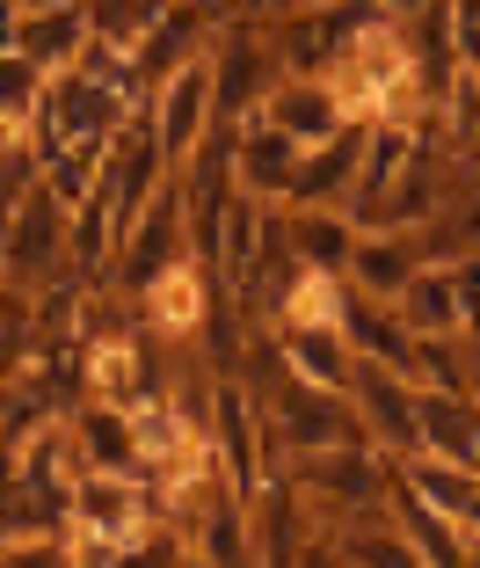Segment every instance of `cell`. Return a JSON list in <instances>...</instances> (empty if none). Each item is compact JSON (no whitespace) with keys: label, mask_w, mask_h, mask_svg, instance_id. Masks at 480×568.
Returning <instances> with one entry per match:
<instances>
[{"label":"cell","mask_w":480,"mask_h":568,"mask_svg":"<svg viewBox=\"0 0 480 568\" xmlns=\"http://www.w3.org/2000/svg\"><path fill=\"white\" fill-rule=\"evenodd\" d=\"M153 314L175 321V328H190V321H197V284H190L183 270H167V277L153 284Z\"/></svg>","instance_id":"obj_1"}]
</instances>
